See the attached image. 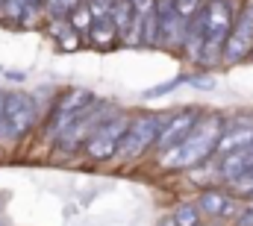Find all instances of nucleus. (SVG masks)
<instances>
[{
    "mask_svg": "<svg viewBox=\"0 0 253 226\" xmlns=\"http://www.w3.org/2000/svg\"><path fill=\"white\" fill-rule=\"evenodd\" d=\"M94 100H97V97H94V91H88V88H68V91H62L59 100L53 103L50 114H47L44 123H42L44 138H47V141H56L65 129L94 103Z\"/></svg>",
    "mask_w": 253,
    "mask_h": 226,
    "instance_id": "20e7f679",
    "label": "nucleus"
},
{
    "mask_svg": "<svg viewBox=\"0 0 253 226\" xmlns=\"http://www.w3.org/2000/svg\"><path fill=\"white\" fill-rule=\"evenodd\" d=\"M115 112H118L115 103H109V100H94V103L80 114L53 144L59 147V153H77L80 147H85V141L94 135V129H97L106 117H112Z\"/></svg>",
    "mask_w": 253,
    "mask_h": 226,
    "instance_id": "39448f33",
    "label": "nucleus"
},
{
    "mask_svg": "<svg viewBox=\"0 0 253 226\" xmlns=\"http://www.w3.org/2000/svg\"><path fill=\"white\" fill-rule=\"evenodd\" d=\"M3 159H6V147L0 144V162H3Z\"/></svg>",
    "mask_w": 253,
    "mask_h": 226,
    "instance_id": "4be33fe9",
    "label": "nucleus"
},
{
    "mask_svg": "<svg viewBox=\"0 0 253 226\" xmlns=\"http://www.w3.org/2000/svg\"><path fill=\"white\" fill-rule=\"evenodd\" d=\"M129 117L132 114H126L124 109H118L112 117H106L94 129V135L85 141V147H83L85 150V159H91V162H112L118 156L121 138H124L126 126H129Z\"/></svg>",
    "mask_w": 253,
    "mask_h": 226,
    "instance_id": "423d86ee",
    "label": "nucleus"
},
{
    "mask_svg": "<svg viewBox=\"0 0 253 226\" xmlns=\"http://www.w3.org/2000/svg\"><path fill=\"white\" fill-rule=\"evenodd\" d=\"M233 226H253V200H245L242 203V209H239Z\"/></svg>",
    "mask_w": 253,
    "mask_h": 226,
    "instance_id": "a211bd4d",
    "label": "nucleus"
},
{
    "mask_svg": "<svg viewBox=\"0 0 253 226\" xmlns=\"http://www.w3.org/2000/svg\"><path fill=\"white\" fill-rule=\"evenodd\" d=\"M44 123L42 117V103L39 97L27 94V91H9L6 97V114H3V126H0V141L18 144L27 135H33V129H39Z\"/></svg>",
    "mask_w": 253,
    "mask_h": 226,
    "instance_id": "f03ea898",
    "label": "nucleus"
},
{
    "mask_svg": "<svg viewBox=\"0 0 253 226\" xmlns=\"http://www.w3.org/2000/svg\"><path fill=\"white\" fill-rule=\"evenodd\" d=\"M189 85L203 88V91H212V88H215V79H212L209 74H194V76H189Z\"/></svg>",
    "mask_w": 253,
    "mask_h": 226,
    "instance_id": "6ab92c4d",
    "label": "nucleus"
},
{
    "mask_svg": "<svg viewBox=\"0 0 253 226\" xmlns=\"http://www.w3.org/2000/svg\"><path fill=\"white\" fill-rule=\"evenodd\" d=\"M3 76H6L9 82H24V79H27L24 71H3Z\"/></svg>",
    "mask_w": 253,
    "mask_h": 226,
    "instance_id": "aec40b11",
    "label": "nucleus"
},
{
    "mask_svg": "<svg viewBox=\"0 0 253 226\" xmlns=\"http://www.w3.org/2000/svg\"><path fill=\"white\" fill-rule=\"evenodd\" d=\"M0 226H6V224H3V221H0Z\"/></svg>",
    "mask_w": 253,
    "mask_h": 226,
    "instance_id": "b1692460",
    "label": "nucleus"
},
{
    "mask_svg": "<svg viewBox=\"0 0 253 226\" xmlns=\"http://www.w3.org/2000/svg\"><path fill=\"white\" fill-rule=\"evenodd\" d=\"M0 206H3V197H0Z\"/></svg>",
    "mask_w": 253,
    "mask_h": 226,
    "instance_id": "5701e85b",
    "label": "nucleus"
},
{
    "mask_svg": "<svg viewBox=\"0 0 253 226\" xmlns=\"http://www.w3.org/2000/svg\"><path fill=\"white\" fill-rule=\"evenodd\" d=\"M200 117H203V112L194 109V106H183V109H177V112H168L165 126H162V132H159V141H156V153L162 156V153L180 147V144L191 135V129L197 126Z\"/></svg>",
    "mask_w": 253,
    "mask_h": 226,
    "instance_id": "6e6552de",
    "label": "nucleus"
},
{
    "mask_svg": "<svg viewBox=\"0 0 253 226\" xmlns=\"http://www.w3.org/2000/svg\"><path fill=\"white\" fill-rule=\"evenodd\" d=\"M6 97H9V91L0 88V126H3V114H6Z\"/></svg>",
    "mask_w": 253,
    "mask_h": 226,
    "instance_id": "412c9836",
    "label": "nucleus"
},
{
    "mask_svg": "<svg viewBox=\"0 0 253 226\" xmlns=\"http://www.w3.org/2000/svg\"><path fill=\"white\" fill-rule=\"evenodd\" d=\"M47 33L53 36V41L59 44V50H65V53L80 50V44L85 41L83 33L71 24V18H47Z\"/></svg>",
    "mask_w": 253,
    "mask_h": 226,
    "instance_id": "f8f14e48",
    "label": "nucleus"
},
{
    "mask_svg": "<svg viewBox=\"0 0 253 226\" xmlns=\"http://www.w3.org/2000/svg\"><path fill=\"white\" fill-rule=\"evenodd\" d=\"M200 218H203V212H200L197 203H180V206L171 212L174 226H200Z\"/></svg>",
    "mask_w": 253,
    "mask_h": 226,
    "instance_id": "ddd939ff",
    "label": "nucleus"
},
{
    "mask_svg": "<svg viewBox=\"0 0 253 226\" xmlns=\"http://www.w3.org/2000/svg\"><path fill=\"white\" fill-rule=\"evenodd\" d=\"M251 144H253V123H233V120L227 117V129H224V135H221V141H218L215 159L230 156V153H236V150H245V147H251Z\"/></svg>",
    "mask_w": 253,
    "mask_h": 226,
    "instance_id": "9d476101",
    "label": "nucleus"
},
{
    "mask_svg": "<svg viewBox=\"0 0 253 226\" xmlns=\"http://www.w3.org/2000/svg\"><path fill=\"white\" fill-rule=\"evenodd\" d=\"M253 56V0H242L233 36L224 47V65H239Z\"/></svg>",
    "mask_w": 253,
    "mask_h": 226,
    "instance_id": "0eeeda50",
    "label": "nucleus"
},
{
    "mask_svg": "<svg viewBox=\"0 0 253 226\" xmlns=\"http://www.w3.org/2000/svg\"><path fill=\"white\" fill-rule=\"evenodd\" d=\"M174 6H177V12L189 21V18H194V15L206 6V0H174Z\"/></svg>",
    "mask_w": 253,
    "mask_h": 226,
    "instance_id": "dca6fc26",
    "label": "nucleus"
},
{
    "mask_svg": "<svg viewBox=\"0 0 253 226\" xmlns=\"http://www.w3.org/2000/svg\"><path fill=\"white\" fill-rule=\"evenodd\" d=\"M197 206L206 218H218V221H236L239 209H242V197H236L227 185H212L203 188L197 194Z\"/></svg>",
    "mask_w": 253,
    "mask_h": 226,
    "instance_id": "1a4fd4ad",
    "label": "nucleus"
},
{
    "mask_svg": "<svg viewBox=\"0 0 253 226\" xmlns=\"http://www.w3.org/2000/svg\"><path fill=\"white\" fill-rule=\"evenodd\" d=\"M236 197H242V200H253V176H245V179H239V182H233V185H227Z\"/></svg>",
    "mask_w": 253,
    "mask_h": 226,
    "instance_id": "f3484780",
    "label": "nucleus"
},
{
    "mask_svg": "<svg viewBox=\"0 0 253 226\" xmlns=\"http://www.w3.org/2000/svg\"><path fill=\"white\" fill-rule=\"evenodd\" d=\"M68 18H71V24L83 33V38H88V30H91V24H94V12H91V6L83 0V3H80V6L68 15Z\"/></svg>",
    "mask_w": 253,
    "mask_h": 226,
    "instance_id": "4468645a",
    "label": "nucleus"
},
{
    "mask_svg": "<svg viewBox=\"0 0 253 226\" xmlns=\"http://www.w3.org/2000/svg\"><path fill=\"white\" fill-rule=\"evenodd\" d=\"M180 85H189V74H180V76H174V79H168V82H162V85H156V88H147L144 97H162V94H171V91L180 88Z\"/></svg>",
    "mask_w": 253,
    "mask_h": 226,
    "instance_id": "2eb2a0df",
    "label": "nucleus"
},
{
    "mask_svg": "<svg viewBox=\"0 0 253 226\" xmlns=\"http://www.w3.org/2000/svg\"><path fill=\"white\" fill-rule=\"evenodd\" d=\"M227 129V117L221 112H203L197 120V126L191 129V135L174 150L159 156V168L162 170H191L200 168L206 162L215 159L218 153V141Z\"/></svg>",
    "mask_w": 253,
    "mask_h": 226,
    "instance_id": "f257e3e1",
    "label": "nucleus"
},
{
    "mask_svg": "<svg viewBox=\"0 0 253 226\" xmlns=\"http://www.w3.org/2000/svg\"><path fill=\"white\" fill-rule=\"evenodd\" d=\"M91 47H97V50H112V47H118V44H124L121 41V33H118V27H115V18L112 15H103V18H94V24H91V30H88V38H85Z\"/></svg>",
    "mask_w": 253,
    "mask_h": 226,
    "instance_id": "9b49d317",
    "label": "nucleus"
},
{
    "mask_svg": "<svg viewBox=\"0 0 253 226\" xmlns=\"http://www.w3.org/2000/svg\"><path fill=\"white\" fill-rule=\"evenodd\" d=\"M165 117H168V114H162V112L132 114L115 159H118V162H135V159H141L144 153L156 150V141H159V132H162V126H165Z\"/></svg>",
    "mask_w": 253,
    "mask_h": 226,
    "instance_id": "7ed1b4c3",
    "label": "nucleus"
}]
</instances>
